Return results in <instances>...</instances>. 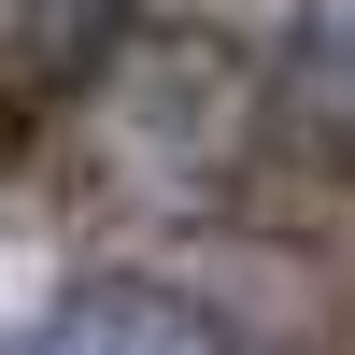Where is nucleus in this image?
Segmentation results:
<instances>
[{"label": "nucleus", "mask_w": 355, "mask_h": 355, "mask_svg": "<svg viewBox=\"0 0 355 355\" xmlns=\"http://www.w3.org/2000/svg\"><path fill=\"white\" fill-rule=\"evenodd\" d=\"M270 128L299 142L313 171L355 185V0H299V28H284V57H270Z\"/></svg>", "instance_id": "f257e3e1"}, {"label": "nucleus", "mask_w": 355, "mask_h": 355, "mask_svg": "<svg viewBox=\"0 0 355 355\" xmlns=\"http://www.w3.org/2000/svg\"><path fill=\"white\" fill-rule=\"evenodd\" d=\"M15 355H227V327L171 284H71Z\"/></svg>", "instance_id": "f03ea898"}]
</instances>
